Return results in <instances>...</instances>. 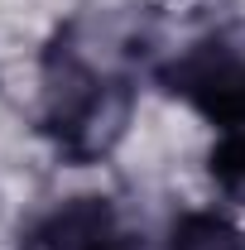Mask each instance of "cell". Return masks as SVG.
I'll return each instance as SVG.
<instances>
[{
    "label": "cell",
    "instance_id": "1",
    "mask_svg": "<svg viewBox=\"0 0 245 250\" xmlns=\"http://www.w3.org/2000/svg\"><path fill=\"white\" fill-rule=\"evenodd\" d=\"M173 92L197 111L245 121V10L207 29L173 62Z\"/></svg>",
    "mask_w": 245,
    "mask_h": 250
},
{
    "label": "cell",
    "instance_id": "2",
    "mask_svg": "<svg viewBox=\"0 0 245 250\" xmlns=\"http://www.w3.org/2000/svg\"><path fill=\"white\" fill-rule=\"evenodd\" d=\"M140 96L125 87L121 77H101L92 92L82 96V106L58 125V149L72 164H106L121 154L125 135L135 125Z\"/></svg>",
    "mask_w": 245,
    "mask_h": 250
},
{
    "label": "cell",
    "instance_id": "3",
    "mask_svg": "<svg viewBox=\"0 0 245 250\" xmlns=\"http://www.w3.org/2000/svg\"><path fill=\"white\" fill-rule=\"evenodd\" d=\"M92 250H183V221L159 212H116L101 226Z\"/></svg>",
    "mask_w": 245,
    "mask_h": 250
},
{
    "label": "cell",
    "instance_id": "4",
    "mask_svg": "<svg viewBox=\"0 0 245 250\" xmlns=\"http://www.w3.org/2000/svg\"><path fill=\"white\" fill-rule=\"evenodd\" d=\"M226 0H149V20L168 24V29H197L207 34L221 24Z\"/></svg>",
    "mask_w": 245,
    "mask_h": 250
}]
</instances>
